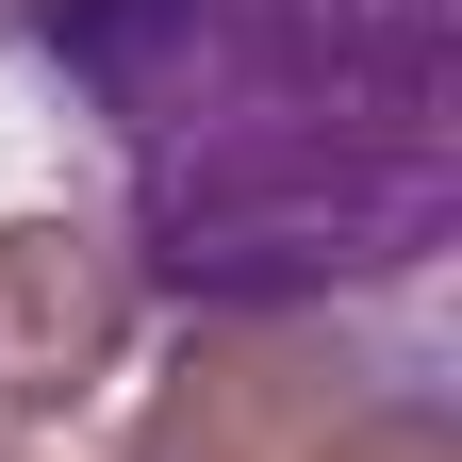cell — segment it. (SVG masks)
Listing matches in <instances>:
<instances>
[{"label": "cell", "instance_id": "obj_1", "mask_svg": "<svg viewBox=\"0 0 462 462\" xmlns=\"http://www.w3.org/2000/svg\"><path fill=\"white\" fill-rule=\"evenodd\" d=\"M116 248L67 215H17L0 231V413H50V396H83L116 364Z\"/></svg>", "mask_w": 462, "mask_h": 462}, {"label": "cell", "instance_id": "obj_2", "mask_svg": "<svg viewBox=\"0 0 462 462\" xmlns=\"http://www.w3.org/2000/svg\"><path fill=\"white\" fill-rule=\"evenodd\" d=\"M149 462H330V396L281 364H182L149 413Z\"/></svg>", "mask_w": 462, "mask_h": 462}, {"label": "cell", "instance_id": "obj_3", "mask_svg": "<svg viewBox=\"0 0 462 462\" xmlns=\"http://www.w3.org/2000/svg\"><path fill=\"white\" fill-rule=\"evenodd\" d=\"M0 462H33V446H0Z\"/></svg>", "mask_w": 462, "mask_h": 462}]
</instances>
